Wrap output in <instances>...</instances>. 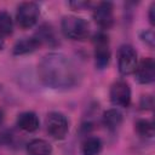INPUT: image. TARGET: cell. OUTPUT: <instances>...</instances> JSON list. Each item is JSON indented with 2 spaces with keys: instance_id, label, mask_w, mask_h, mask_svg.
<instances>
[{
  "instance_id": "obj_5",
  "label": "cell",
  "mask_w": 155,
  "mask_h": 155,
  "mask_svg": "<svg viewBox=\"0 0 155 155\" xmlns=\"http://www.w3.org/2000/svg\"><path fill=\"white\" fill-rule=\"evenodd\" d=\"M138 64L137 52L131 45H122L117 52V68L121 75L134 73Z\"/></svg>"
},
{
  "instance_id": "obj_15",
  "label": "cell",
  "mask_w": 155,
  "mask_h": 155,
  "mask_svg": "<svg viewBox=\"0 0 155 155\" xmlns=\"http://www.w3.org/2000/svg\"><path fill=\"white\" fill-rule=\"evenodd\" d=\"M103 143L98 137H88L84 140L81 145L82 155H99L102 151Z\"/></svg>"
},
{
  "instance_id": "obj_17",
  "label": "cell",
  "mask_w": 155,
  "mask_h": 155,
  "mask_svg": "<svg viewBox=\"0 0 155 155\" xmlns=\"http://www.w3.org/2000/svg\"><path fill=\"white\" fill-rule=\"evenodd\" d=\"M13 31V21L11 18V15L5 11L1 10L0 11V34L4 36H8L11 35Z\"/></svg>"
},
{
  "instance_id": "obj_13",
  "label": "cell",
  "mask_w": 155,
  "mask_h": 155,
  "mask_svg": "<svg viewBox=\"0 0 155 155\" xmlns=\"http://www.w3.org/2000/svg\"><path fill=\"white\" fill-rule=\"evenodd\" d=\"M27 154L28 155H51L52 145L45 139H33L27 144Z\"/></svg>"
},
{
  "instance_id": "obj_11",
  "label": "cell",
  "mask_w": 155,
  "mask_h": 155,
  "mask_svg": "<svg viewBox=\"0 0 155 155\" xmlns=\"http://www.w3.org/2000/svg\"><path fill=\"white\" fill-rule=\"evenodd\" d=\"M17 126L24 132H35L40 126V121H39V117L35 113L24 111V113L18 115Z\"/></svg>"
},
{
  "instance_id": "obj_22",
  "label": "cell",
  "mask_w": 155,
  "mask_h": 155,
  "mask_svg": "<svg viewBox=\"0 0 155 155\" xmlns=\"http://www.w3.org/2000/svg\"><path fill=\"white\" fill-rule=\"evenodd\" d=\"M4 119H5V114H4L2 110H0V125L4 122Z\"/></svg>"
},
{
  "instance_id": "obj_3",
  "label": "cell",
  "mask_w": 155,
  "mask_h": 155,
  "mask_svg": "<svg viewBox=\"0 0 155 155\" xmlns=\"http://www.w3.org/2000/svg\"><path fill=\"white\" fill-rule=\"evenodd\" d=\"M40 16V8L38 4L33 1H25L19 4L16 11V21L17 24L22 29H29L38 22Z\"/></svg>"
},
{
  "instance_id": "obj_10",
  "label": "cell",
  "mask_w": 155,
  "mask_h": 155,
  "mask_svg": "<svg viewBox=\"0 0 155 155\" xmlns=\"http://www.w3.org/2000/svg\"><path fill=\"white\" fill-rule=\"evenodd\" d=\"M41 46L40 41L33 35L30 38H23L22 40H18L13 47H12V53L15 56H23V54H28L31 53L34 51H36L39 47Z\"/></svg>"
},
{
  "instance_id": "obj_18",
  "label": "cell",
  "mask_w": 155,
  "mask_h": 155,
  "mask_svg": "<svg viewBox=\"0 0 155 155\" xmlns=\"http://www.w3.org/2000/svg\"><path fill=\"white\" fill-rule=\"evenodd\" d=\"M140 39L149 46V47H154L155 44V36H154V31L153 30H143L140 33Z\"/></svg>"
},
{
  "instance_id": "obj_7",
  "label": "cell",
  "mask_w": 155,
  "mask_h": 155,
  "mask_svg": "<svg viewBox=\"0 0 155 155\" xmlns=\"http://www.w3.org/2000/svg\"><path fill=\"white\" fill-rule=\"evenodd\" d=\"M110 102L116 107L127 108L131 103V87L125 80L115 81L109 92Z\"/></svg>"
},
{
  "instance_id": "obj_20",
  "label": "cell",
  "mask_w": 155,
  "mask_h": 155,
  "mask_svg": "<svg viewBox=\"0 0 155 155\" xmlns=\"http://www.w3.org/2000/svg\"><path fill=\"white\" fill-rule=\"evenodd\" d=\"M140 105L144 109H151L153 108V97H150V96H143L142 97Z\"/></svg>"
},
{
  "instance_id": "obj_12",
  "label": "cell",
  "mask_w": 155,
  "mask_h": 155,
  "mask_svg": "<svg viewBox=\"0 0 155 155\" xmlns=\"http://www.w3.org/2000/svg\"><path fill=\"white\" fill-rule=\"evenodd\" d=\"M34 36L40 41L41 45L46 44L48 46H56L58 45V39H57V35H56V31L54 29L52 28V25L50 24H42L39 27L38 31L34 34Z\"/></svg>"
},
{
  "instance_id": "obj_9",
  "label": "cell",
  "mask_w": 155,
  "mask_h": 155,
  "mask_svg": "<svg viewBox=\"0 0 155 155\" xmlns=\"http://www.w3.org/2000/svg\"><path fill=\"white\" fill-rule=\"evenodd\" d=\"M136 80L139 84L148 85L151 84L155 80V62L153 58L147 57L143 58L139 64H137V68L134 70Z\"/></svg>"
},
{
  "instance_id": "obj_19",
  "label": "cell",
  "mask_w": 155,
  "mask_h": 155,
  "mask_svg": "<svg viewBox=\"0 0 155 155\" xmlns=\"http://www.w3.org/2000/svg\"><path fill=\"white\" fill-rule=\"evenodd\" d=\"M69 6L73 10H84L85 7L90 6V2H84V1H71L69 2Z\"/></svg>"
},
{
  "instance_id": "obj_1",
  "label": "cell",
  "mask_w": 155,
  "mask_h": 155,
  "mask_svg": "<svg viewBox=\"0 0 155 155\" xmlns=\"http://www.w3.org/2000/svg\"><path fill=\"white\" fill-rule=\"evenodd\" d=\"M38 75L42 85L53 90H70L79 85L81 71L64 53H46L38 64Z\"/></svg>"
},
{
  "instance_id": "obj_21",
  "label": "cell",
  "mask_w": 155,
  "mask_h": 155,
  "mask_svg": "<svg viewBox=\"0 0 155 155\" xmlns=\"http://www.w3.org/2000/svg\"><path fill=\"white\" fill-rule=\"evenodd\" d=\"M148 17H149V22H150V24L154 25V24H155V2H153V4L150 5Z\"/></svg>"
},
{
  "instance_id": "obj_2",
  "label": "cell",
  "mask_w": 155,
  "mask_h": 155,
  "mask_svg": "<svg viewBox=\"0 0 155 155\" xmlns=\"http://www.w3.org/2000/svg\"><path fill=\"white\" fill-rule=\"evenodd\" d=\"M61 28L67 38L75 41H82L90 35L88 23L78 16H64L61 22Z\"/></svg>"
},
{
  "instance_id": "obj_4",
  "label": "cell",
  "mask_w": 155,
  "mask_h": 155,
  "mask_svg": "<svg viewBox=\"0 0 155 155\" xmlns=\"http://www.w3.org/2000/svg\"><path fill=\"white\" fill-rule=\"evenodd\" d=\"M46 128L54 139H63L69 131V121L67 116L59 111H51L46 117Z\"/></svg>"
},
{
  "instance_id": "obj_14",
  "label": "cell",
  "mask_w": 155,
  "mask_h": 155,
  "mask_svg": "<svg viewBox=\"0 0 155 155\" xmlns=\"http://www.w3.org/2000/svg\"><path fill=\"white\" fill-rule=\"evenodd\" d=\"M102 120L109 131H115L122 124V114L117 109H108L103 113Z\"/></svg>"
},
{
  "instance_id": "obj_8",
  "label": "cell",
  "mask_w": 155,
  "mask_h": 155,
  "mask_svg": "<svg viewBox=\"0 0 155 155\" xmlns=\"http://www.w3.org/2000/svg\"><path fill=\"white\" fill-rule=\"evenodd\" d=\"M93 19L102 29H109L114 24V6L109 1L99 2L93 11Z\"/></svg>"
},
{
  "instance_id": "obj_16",
  "label": "cell",
  "mask_w": 155,
  "mask_h": 155,
  "mask_svg": "<svg viewBox=\"0 0 155 155\" xmlns=\"http://www.w3.org/2000/svg\"><path fill=\"white\" fill-rule=\"evenodd\" d=\"M134 130L137 131V133L142 137H145V138H151L155 133V130H154V124L150 121V120H147V119H140L136 122L134 125Z\"/></svg>"
},
{
  "instance_id": "obj_6",
  "label": "cell",
  "mask_w": 155,
  "mask_h": 155,
  "mask_svg": "<svg viewBox=\"0 0 155 155\" xmlns=\"http://www.w3.org/2000/svg\"><path fill=\"white\" fill-rule=\"evenodd\" d=\"M94 63L98 69H104L108 67L110 61V48L108 36L103 33L94 35Z\"/></svg>"
}]
</instances>
